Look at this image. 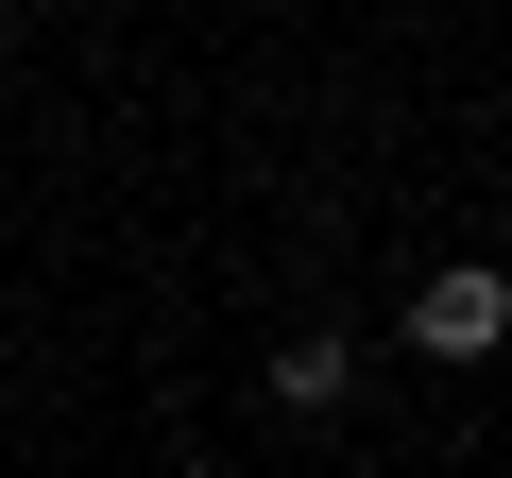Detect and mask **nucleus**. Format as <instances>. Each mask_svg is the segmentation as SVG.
I'll return each instance as SVG.
<instances>
[{"label":"nucleus","instance_id":"nucleus-1","mask_svg":"<svg viewBox=\"0 0 512 478\" xmlns=\"http://www.w3.org/2000/svg\"><path fill=\"white\" fill-rule=\"evenodd\" d=\"M495 342H512V274H478V257H461V274H427V291H410V359H495Z\"/></svg>","mask_w":512,"mask_h":478},{"label":"nucleus","instance_id":"nucleus-2","mask_svg":"<svg viewBox=\"0 0 512 478\" xmlns=\"http://www.w3.org/2000/svg\"><path fill=\"white\" fill-rule=\"evenodd\" d=\"M342 376H359V342H325V325L274 342V410H342Z\"/></svg>","mask_w":512,"mask_h":478}]
</instances>
